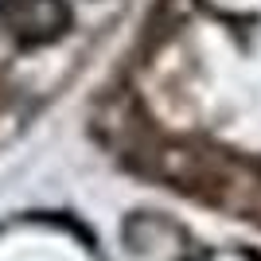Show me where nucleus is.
<instances>
[{"label":"nucleus","mask_w":261,"mask_h":261,"mask_svg":"<svg viewBox=\"0 0 261 261\" xmlns=\"http://www.w3.org/2000/svg\"><path fill=\"white\" fill-rule=\"evenodd\" d=\"M66 23V12L59 0H23L16 16H12V28L23 39H47Z\"/></svg>","instance_id":"nucleus-1"}]
</instances>
